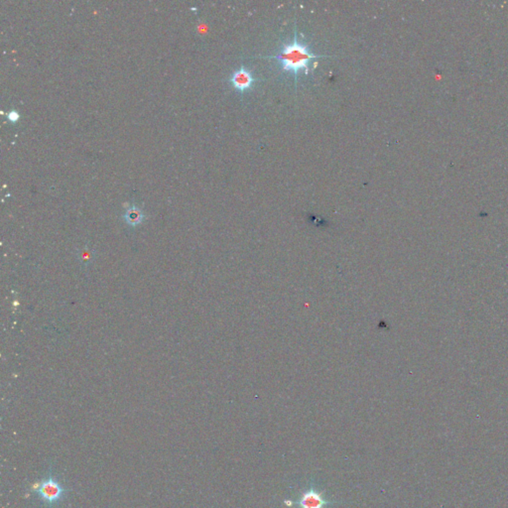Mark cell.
<instances>
[{
    "mask_svg": "<svg viewBox=\"0 0 508 508\" xmlns=\"http://www.w3.org/2000/svg\"><path fill=\"white\" fill-rule=\"evenodd\" d=\"M294 32V39L291 43L283 44L278 54L267 58L277 60L283 72L293 73L295 77V87H297L299 74L301 72L306 75L309 74L311 61L319 58H329V56L315 55L314 53H312L309 46L298 39L296 26Z\"/></svg>",
    "mask_w": 508,
    "mask_h": 508,
    "instance_id": "cell-1",
    "label": "cell"
},
{
    "mask_svg": "<svg viewBox=\"0 0 508 508\" xmlns=\"http://www.w3.org/2000/svg\"><path fill=\"white\" fill-rule=\"evenodd\" d=\"M30 491L43 508H61L68 499L71 488L57 475L55 468H48L45 476L30 486Z\"/></svg>",
    "mask_w": 508,
    "mask_h": 508,
    "instance_id": "cell-2",
    "label": "cell"
},
{
    "mask_svg": "<svg viewBox=\"0 0 508 508\" xmlns=\"http://www.w3.org/2000/svg\"><path fill=\"white\" fill-rule=\"evenodd\" d=\"M229 81L237 92L244 94L245 92L253 88L254 84L257 82V78L248 69H246L244 66H241L238 70L234 71L231 74Z\"/></svg>",
    "mask_w": 508,
    "mask_h": 508,
    "instance_id": "cell-3",
    "label": "cell"
},
{
    "mask_svg": "<svg viewBox=\"0 0 508 508\" xmlns=\"http://www.w3.org/2000/svg\"><path fill=\"white\" fill-rule=\"evenodd\" d=\"M299 504L301 508H324L330 504V502L327 501L319 491L312 488L303 493Z\"/></svg>",
    "mask_w": 508,
    "mask_h": 508,
    "instance_id": "cell-4",
    "label": "cell"
},
{
    "mask_svg": "<svg viewBox=\"0 0 508 508\" xmlns=\"http://www.w3.org/2000/svg\"><path fill=\"white\" fill-rule=\"evenodd\" d=\"M123 219L127 225L131 227H136L143 222L144 214L141 210V208H139L136 205H132L127 208L126 211L123 215Z\"/></svg>",
    "mask_w": 508,
    "mask_h": 508,
    "instance_id": "cell-5",
    "label": "cell"
},
{
    "mask_svg": "<svg viewBox=\"0 0 508 508\" xmlns=\"http://www.w3.org/2000/svg\"><path fill=\"white\" fill-rule=\"evenodd\" d=\"M8 118H9V120H11V121H17V120H18V118H19V114H18V112H17V111L12 110V111H10V112L8 113Z\"/></svg>",
    "mask_w": 508,
    "mask_h": 508,
    "instance_id": "cell-6",
    "label": "cell"
}]
</instances>
